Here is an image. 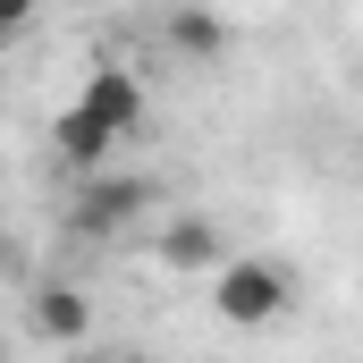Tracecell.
<instances>
[{
	"label": "cell",
	"instance_id": "obj_3",
	"mask_svg": "<svg viewBox=\"0 0 363 363\" xmlns=\"http://www.w3.org/2000/svg\"><path fill=\"white\" fill-rule=\"evenodd\" d=\"M152 254H161V271L203 279V271H220V262H228V237H220V220L178 211V220H161V228H152Z\"/></svg>",
	"mask_w": 363,
	"mask_h": 363
},
{
	"label": "cell",
	"instance_id": "obj_5",
	"mask_svg": "<svg viewBox=\"0 0 363 363\" xmlns=\"http://www.w3.org/2000/svg\"><path fill=\"white\" fill-rule=\"evenodd\" d=\"M77 101H85V110H101L118 135H135V127H144V85H135V68H93Z\"/></svg>",
	"mask_w": 363,
	"mask_h": 363
},
{
	"label": "cell",
	"instance_id": "obj_4",
	"mask_svg": "<svg viewBox=\"0 0 363 363\" xmlns=\"http://www.w3.org/2000/svg\"><path fill=\"white\" fill-rule=\"evenodd\" d=\"M51 144H60V161H68V169L85 178V169H110V152H118L127 135H118V127H110L101 110L68 101V110H60V127H51Z\"/></svg>",
	"mask_w": 363,
	"mask_h": 363
},
{
	"label": "cell",
	"instance_id": "obj_9",
	"mask_svg": "<svg viewBox=\"0 0 363 363\" xmlns=\"http://www.w3.org/2000/svg\"><path fill=\"white\" fill-rule=\"evenodd\" d=\"M355 93H363V77H355Z\"/></svg>",
	"mask_w": 363,
	"mask_h": 363
},
{
	"label": "cell",
	"instance_id": "obj_2",
	"mask_svg": "<svg viewBox=\"0 0 363 363\" xmlns=\"http://www.w3.org/2000/svg\"><path fill=\"white\" fill-rule=\"evenodd\" d=\"M152 178H118V169H85L77 186V203H68V237H85V245H110V237H127V228H144L152 220Z\"/></svg>",
	"mask_w": 363,
	"mask_h": 363
},
{
	"label": "cell",
	"instance_id": "obj_1",
	"mask_svg": "<svg viewBox=\"0 0 363 363\" xmlns=\"http://www.w3.org/2000/svg\"><path fill=\"white\" fill-rule=\"evenodd\" d=\"M287 296H296V271L287 262H262V254H237V262L211 271V313L228 330H271L279 313H287Z\"/></svg>",
	"mask_w": 363,
	"mask_h": 363
},
{
	"label": "cell",
	"instance_id": "obj_8",
	"mask_svg": "<svg viewBox=\"0 0 363 363\" xmlns=\"http://www.w3.org/2000/svg\"><path fill=\"white\" fill-rule=\"evenodd\" d=\"M34 9H43V0H0V43H17V34H34Z\"/></svg>",
	"mask_w": 363,
	"mask_h": 363
},
{
	"label": "cell",
	"instance_id": "obj_7",
	"mask_svg": "<svg viewBox=\"0 0 363 363\" xmlns=\"http://www.w3.org/2000/svg\"><path fill=\"white\" fill-rule=\"evenodd\" d=\"M34 338H51V347L93 338V304L77 296V287H43V296H34Z\"/></svg>",
	"mask_w": 363,
	"mask_h": 363
},
{
	"label": "cell",
	"instance_id": "obj_6",
	"mask_svg": "<svg viewBox=\"0 0 363 363\" xmlns=\"http://www.w3.org/2000/svg\"><path fill=\"white\" fill-rule=\"evenodd\" d=\"M169 51H178V60H220V51H228V17L203 9V0H178V9H169Z\"/></svg>",
	"mask_w": 363,
	"mask_h": 363
}]
</instances>
